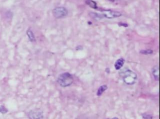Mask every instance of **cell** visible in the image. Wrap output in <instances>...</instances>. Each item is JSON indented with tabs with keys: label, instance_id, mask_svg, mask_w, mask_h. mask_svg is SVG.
Here are the masks:
<instances>
[{
	"label": "cell",
	"instance_id": "3957f363",
	"mask_svg": "<svg viewBox=\"0 0 160 119\" xmlns=\"http://www.w3.org/2000/svg\"><path fill=\"white\" fill-rule=\"evenodd\" d=\"M53 15L56 19H62L66 17L68 14V11L63 6L56 7L53 9Z\"/></svg>",
	"mask_w": 160,
	"mask_h": 119
},
{
	"label": "cell",
	"instance_id": "5b68a950",
	"mask_svg": "<svg viewBox=\"0 0 160 119\" xmlns=\"http://www.w3.org/2000/svg\"><path fill=\"white\" fill-rule=\"evenodd\" d=\"M28 117L29 119H43L44 113L40 109H34L28 113Z\"/></svg>",
	"mask_w": 160,
	"mask_h": 119
},
{
	"label": "cell",
	"instance_id": "2e32d148",
	"mask_svg": "<svg viewBox=\"0 0 160 119\" xmlns=\"http://www.w3.org/2000/svg\"><path fill=\"white\" fill-rule=\"evenodd\" d=\"M107 119H118V117H114V118H107Z\"/></svg>",
	"mask_w": 160,
	"mask_h": 119
},
{
	"label": "cell",
	"instance_id": "7a4b0ae2",
	"mask_svg": "<svg viewBox=\"0 0 160 119\" xmlns=\"http://www.w3.org/2000/svg\"><path fill=\"white\" fill-rule=\"evenodd\" d=\"M74 81L73 76L69 73L66 72L60 74L58 77L57 82L60 86L63 88L69 87L72 85Z\"/></svg>",
	"mask_w": 160,
	"mask_h": 119
},
{
	"label": "cell",
	"instance_id": "e0dca14e",
	"mask_svg": "<svg viewBox=\"0 0 160 119\" xmlns=\"http://www.w3.org/2000/svg\"><path fill=\"white\" fill-rule=\"evenodd\" d=\"M0 112H1V109H0Z\"/></svg>",
	"mask_w": 160,
	"mask_h": 119
},
{
	"label": "cell",
	"instance_id": "5bb4252c",
	"mask_svg": "<svg viewBox=\"0 0 160 119\" xmlns=\"http://www.w3.org/2000/svg\"><path fill=\"white\" fill-rule=\"evenodd\" d=\"M119 24V26H124V27H128V25L127 24H125V23H122V22H120V23L118 24Z\"/></svg>",
	"mask_w": 160,
	"mask_h": 119
},
{
	"label": "cell",
	"instance_id": "52a82bcc",
	"mask_svg": "<svg viewBox=\"0 0 160 119\" xmlns=\"http://www.w3.org/2000/svg\"><path fill=\"white\" fill-rule=\"evenodd\" d=\"M125 63V60L123 58H119L118 60H116V61L115 63V68L116 70H119L123 68V65H124Z\"/></svg>",
	"mask_w": 160,
	"mask_h": 119
},
{
	"label": "cell",
	"instance_id": "30bf717a",
	"mask_svg": "<svg viewBox=\"0 0 160 119\" xmlns=\"http://www.w3.org/2000/svg\"><path fill=\"white\" fill-rule=\"evenodd\" d=\"M108 89V86L107 85H102L101 86L99 87V88H98V91H97V93H96V94H97L98 96H101L102 94H103V93H104L105 91H106Z\"/></svg>",
	"mask_w": 160,
	"mask_h": 119
},
{
	"label": "cell",
	"instance_id": "9a60e30c",
	"mask_svg": "<svg viewBox=\"0 0 160 119\" xmlns=\"http://www.w3.org/2000/svg\"><path fill=\"white\" fill-rule=\"evenodd\" d=\"M110 1H111V2H116V1H119V0H109Z\"/></svg>",
	"mask_w": 160,
	"mask_h": 119
},
{
	"label": "cell",
	"instance_id": "7c38bea8",
	"mask_svg": "<svg viewBox=\"0 0 160 119\" xmlns=\"http://www.w3.org/2000/svg\"><path fill=\"white\" fill-rule=\"evenodd\" d=\"M142 117L144 119H153V116L147 113H143L142 115Z\"/></svg>",
	"mask_w": 160,
	"mask_h": 119
},
{
	"label": "cell",
	"instance_id": "8fae6325",
	"mask_svg": "<svg viewBox=\"0 0 160 119\" xmlns=\"http://www.w3.org/2000/svg\"><path fill=\"white\" fill-rule=\"evenodd\" d=\"M139 53L142 55H151L153 53V50H151V49H147V50H141Z\"/></svg>",
	"mask_w": 160,
	"mask_h": 119
},
{
	"label": "cell",
	"instance_id": "4fadbf2b",
	"mask_svg": "<svg viewBox=\"0 0 160 119\" xmlns=\"http://www.w3.org/2000/svg\"><path fill=\"white\" fill-rule=\"evenodd\" d=\"M0 109H1V112L3 113H6V112H8V110L6 109V108L4 106H1V107H0Z\"/></svg>",
	"mask_w": 160,
	"mask_h": 119
},
{
	"label": "cell",
	"instance_id": "277c9868",
	"mask_svg": "<svg viewBox=\"0 0 160 119\" xmlns=\"http://www.w3.org/2000/svg\"><path fill=\"white\" fill-rule=\"evenodd\" d=\"M99 11L103 13V17H106L108 19H114V18H117V17H119L121 16L122 14L119 12L116 11H113L111 9H99Z\"/></svg>",
	"mask_w": 160,
	"mask_h": 119
},
{
	"label": "cell",
	"instance_id": "8992f818",
	"mask_svg": "<svg viewBox=\"0 0 160 119\" xmlns=\"http://www.w3.org/2000/svg\"><path fill=\"white\" fill-rule=\"evenodd\" d=\"M152 74H153V77L156 81L159 80V68L158 65H156L153 67L152 69Z\"/></svg>",
	"mask_w": 160,
	"mask_h": 119
},
{
	"label": "cell",
	"instance_id": "9c48e42d",
	"mask_svg": "<svg viewBox=\"0 0 160 119\" xmlns=\"http://www.w3.org/2000/svg\"><path fill=\"white\" fill-rule=\"evenodd\" d=\"M85 3L88 6H89L92 9H98L97 3L96 1H93V0H86Z\"/></svg>",
	"mask_w": 160,
	"mask_h": 119
},
{
	"label": "cell",
	"instance_id": "ba28073f",
	"mask_svg": "<svg viewBox=\"0 0 160 119\" xmlns=\"http://www.w3.org/2000/svg\"><path fill=\"white\" fill-rule=\"evenodd\" d=\"M26 34L28 35V38H29V41L31 42H36V37L34 36V33L31 30V29H28V30L26 31Z\"/></svg>",
	"mask_w": 160,
	"mask_h": 119
},
{
	"label": "cell",
	"instance_id": "6da1fadb",
	"mask_svg": "<svg viewBox=\"0 0 160 119\" xmlns=\"http://www.w3.org/2000/svg\"><path fill=\"white\" fill-rule=\"evenodd\" d=\"M119 70H120L119 72V76L123 79L126 85H133L136 83L138 78L136 73L128 68H125Z\"/></svg>",
	"mask_w": 160,
	"mask_h": 119
}]
</instances>
